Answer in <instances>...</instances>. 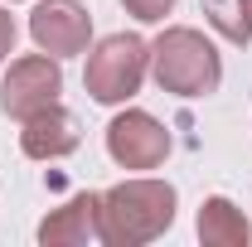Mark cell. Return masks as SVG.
I'll list each match as a JSON object with an SVG mask.
<instances>
[{"label": "cell", "instance_id": "obj_12", "mask_svg": "<svg viewBox=\"0 0 252 247\" xmlns=\"http://www.w3.org/2000/svg\"><path fill=\"white\" fill-rule=\"evenodd\" d=\"M15 34H20V25H15V15L0 5V59H10L15 54Z\"/></svg>", "mask_w": 252, "mask_h": 247}, {"label": "cell", "instance_id": "obj_8", "mask_svg": "<svg viewBox=\"0 0 252 247\" xmlns=\"http://www.w3.org/2000/svg\"><path fill=\"white\" fill-rule=\"evenodd\" d=\"M25 131H20V151L30 155V160H63V155L78 151V117L68 112V107H44V112H34L25 117Z\"/></svg>", "mask_w": 252, "mask_h": 247}, {"label": "cell", "instance_id": "obj_2", "mask_svg": "<svg viewBox=\"0 0 252 247\" xmlns=\"http://www.w3.org/2000/svg\"><path fill=\"white\" fill-rule=\"evenodd\" d=\"M151 78L160 83V93L209 97V93H219V83H223V59L214 49V39H204V30L170 25L151 44Z\"/></svg>", "mask_w": 252, "mask_h": 247}, {"label": "cell", "instance_id": "obj_5", "mask_svg": "<svg viewBox=\"0 0 252 247\" xmlns=\"http://www.w3.org/2000/svg\"><path fill=\"white\" fill-rule=\"evenodd\" d=\"M107 155L122 165V170H160L165 155H170V131L141 112V107H126L107 122Z\"/></svg>", "mask_w": 252, "mask_h": 247}, {"label": "cell", "instance_id": "obj_10", "mask_svg": "<svg viewBox=\"0 0 252 247\" xmlns=\"http://www.w3.org/2000/svg\"><path fill=\"white\" fill-rule=\"evenodd\" d=\"M199 10L228 44H252V0H199Z\"/></svg>", "mask_w": 252, "mask_h": 247}, {"label": "cell", "instance_id": "obj_9", "mask_svg": "<svg viewBox=\"0 0 252 247\" xmlns=\"http://www.w3.org/2000/svg\"><path fill=\"white\" fill-rule=\"evenodd\" d=\"M248 238H252V223L233 199L214 194L199 204V243L204 247H248Z\"/></svg>", "mask_w": 252, "mask_h": 247}, {"label": "cell", "instance_id": "obj_6", "mask_svg": "<svg viewBox=\"0 0 252 247\" xmlns=\"http://www.w3.org/2000/svg\"><path fill=\"white\" fill-rule=\"evenodd\" d=\"M30 39H34V49H44V54H54V59L88 54L93 15H88L78 0H39L30 10Z\"/></svg>", "mask_w": 252, "mask_h": 247}, {"label": "cell", "instance_id": "obj_7", "mask_svg": "<svg viewBox=\"0 0 252 247\" xmlns=\"http://www.w3.org/2000/svg\"><path fill=\"white\" fill-rule=\"evenodd\" d=\"M39 243L44 247L102 243V194H73L63 209H54L39 223Z\"/></svg>", "mask_w": 252, "mask_h": 247}, {"label": "cell", "instance_id": "obj_3", "mask_svg": "<svg viewBox=\"0 0 252 247\" xmlns=\"http://www.w3.org/2000/svg\"><path fill=\"white\" fill-rule=\"evenodd\" d=\"M146 73H151V44L141 34H107L97 49H88L83 88L102 107H122L141 93Z\"/></svg>", "mask_w": 252, "mask_h": 247}, {"label": "cell", "instance_id": "obj_11", "mask_svg": "<svg viewBox=\"0 0 252 247\" xmlns=\"http://www.w3.org/2000/svg\"><path fill=\"white\" fill-rule=\"evenodd\" d=\"M122 5H126V15L141 20V25H160V20L175 10V0H122Z\"/></svg>", "mask_w": 252, "mask_h": 247}, {"label": "cell", "instance_id": "obj_1", "mask_svg": "<svg viewBox=\"0 0 252 247\" xmlns=\"http://www.w3.org/2000/svg\"><path fill=\"white\" fill-rule=\"evenodd\" d=\"M175 223V185L136 175L102 194V243L112 247H146L165 238Z\"/></svg>", "mask_w": 252, "mask_h": 247}, {"label": "cell", "instance_id": "obj_4", "mask_svg": "<svg viewBox=\"0 0 252 247\" xmlns=\"http://www.w3.org/2000/svg\"><path fill=\"white\" fill-rule=\"evenodd\" d=\"M63 93V68L54 54H25V59L10 63V73H5V83H0V112L5 117H15V122H25L34 112H44V107H54Z\"/></svg>", "mask_w": 252, "mask_h": 247}]
</instances>
